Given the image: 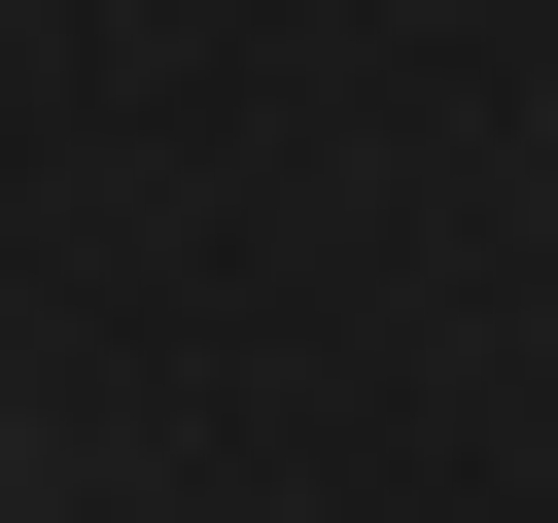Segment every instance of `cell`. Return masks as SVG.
Listing matches in <instances>:
<instances>
[{"instance_id": "1", "label": "cell", "mask_w": 558, "mask_h": 523, "mask_svg": "<svg viewBox=\"0 0 558 523\" xmlns=\"http://www.w3.org/2000/svg\"><path fill=\"white\" fill-rule=\"evenodd\" d=\"M0 488H35V453H0Z\"/></svg>"}]
</instances>
